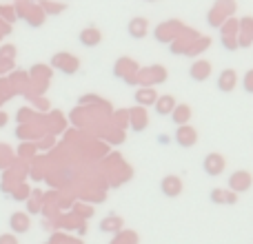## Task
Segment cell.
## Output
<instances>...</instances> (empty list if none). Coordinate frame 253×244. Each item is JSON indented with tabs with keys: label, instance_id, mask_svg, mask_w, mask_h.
Here are the masks:
<instances>
[{
	"label": "cell",
	"instance_id": "obj_1",
	"mask_svg": "<svg viewBox=\"0 0 253 244\" xmlns=\"http://www.w3.org/2000/svg\"><path fill=\"white\" fill-rule=\"evenodd\" d=\"M205 171L209 175H220L224 171V158L218 156V153H211V156L205 158Z\"/></svg>",
	"mask_w": 253,
	"mask_h": 244
},
{
	"label": "cell",
	"instance_id": "obj_2",
	"mask_svg": "<svg viewBox=\"0 0 253 244\" xmlns=\"http://www.w3.org/2000/svg\"><path fill=\"white\" fill-rule=\"evenodd\" d=\"M209 74H211V65H209V62L196 60L191 65V78L198 80V82H200V80H207V78H209Z\"/></svg>",
	"mask_w": 253,
	"mask_h": 244
},
{
	"label": "cell",
	"instance_id": "obj_3",
	"mask_svg": "<svg viewBox=\"0 0 253 244\" xmlns=\"http://www.w3.org/2000/svg\"><path fill=\"white\" fill-rule=\"evenodd\" d=\"M180 191H182L180 178H175V175H167V178L162 180V193H165V196H178Z\"/></svg>",
	"mask_w": 253,
	"mask_h": 244
},
{
	"label": "cell",
	"instance_id": "obj_4",
	"mask_svg": "<svg viewBox=\"0 0 253 244\" xmlns=\"http://www.w3.org/2000/svg\"><path fill=\"white\" fill-rule=\"evenodd\" d=\"M153 105H156L158 116H167V114H171V111H173L175 100H173V96H162V98H158Z\"/></svg>",
	"mask_w": 253,
	"mask_h": 244
},
{
	"label": "cell",
	"instance_id": "obj_5",
	"mask_svg": "<svg viewBox=\"0 0 253 244\" xmlns=\"http://www.w3.org/2000/svg\"><path fill=\"white\" fill-rule=\"evenodd\" d=\"M229 184H231L233 191H247L251 184V178L247 173H233L231 180H229Z\"/></svg>",
	"mask_w": 253,
	"mask_h": 244
},
{
	"label": "cell",
	"instance_id": "obj_6",
	"mask_svg": "<svg viewBox=\"0 0 253 244\" xmlns=\"http://www.w3.org/2000/svg\"><path fill=\"white\" fill-rule=\"evenodd\" d=\"M218 87L224 89V91H231V89L236 87V71H233V69H224L222 74H220Z\"/></svg>",
	"mask_w": 253,
	"mask_h": 244
},
{
	"label": "cell",
	"instance_id": "obj_7",
	"mask_svg": "<svg viewBox=\"0 0 253 244\" xmlns=\"http://www.w3.org/2000/svg\"><path fill=\"white\" fill-rule=\"evenodd\" d=\"M171 114H173L171 118H173L175 124H184V122L191 118V107H187V105H175Z\"/></svg>",
	"mask_w": 253,
	"mask_h": 244
},
{
	"label": "cell",
	"instance_id": "obj_8",
	"mask_svg": "<svg viewBox=\"0 0 253 244\" xmlns=\"http://www.w3.org/2000/svg\"><path fill=\"white\" fill-rule=\"evenodd\" d=\"M9 224H11L13 231L25 233L27 229H29V218H27L25 213H13V215H11V220H9Z\"/></svg>",
	"mask_w": 253,
	"mask_h": 244
},
{
	"label": "cell",
	"instance_id": "obj_9",
	"mask_svg": "<svg viewBox=\"0 0 253 244\" xmlns=\"http://www.w3.org/2000/svg\"><path fill=\"white\" fill-rule=\"evenodd\" d=\"M80 40H83V44H87V47H93V44H98L102 40V36L98 29H84L83 34H80Z\"/></svg>",
	"mask_w": 253,
	"mask_h": 244
},
{
	"label": "cell",
	"instance_id": "obj_10",
	"mask_svg": "<svg viewBox=\"0 0 253 244\" xmlns=\"http://www.w3.org/2000/svg\"><path fill=\"white\" fill-rule=\"evenodd\" d=\"M129 34L135 36V38H142L147 34V20L144 18H135V20L129 22Z\"/></svg>",
	"mask_w": 253,
	"mask_h": 244
},
{
	"label": "cell",
	"instance_id": "obj_11",
	"mask_svg": "<svg viewBox=\"0 0 253 244\" xmlns=\"http://www.w3.org/2000/svg\"><path fill=\"white\" fill-rule=\"evenodd\" d=\"M178 142L182 144V147H187V144H193L196 142V133H193V129L191 126H180V131H178Z\"/></svg>",
	"mask_w": 253,
	"mask_h": 244
},
{
	"label": "cell",
	"instance_id": "obj_12",
	"mask_svg": "<svg viewBox=\"0 0 253 244\" xmlns=\"http://www.w3.org/2000/svg\"><path fill=\"white\" fill-rule=\"evenodd\" d=\"M135 100H138L140 105H153L158 98H156V91H153V89H140Z\"/></svg>",
	"mask_w": 253,
	"mask_h": 244
},
{
	"label": "cell",
	"instance_id": "obj_13",
	"mask_svg": "<svg viewBox=\"0 0 253 244\" xmlns=\"http://www.w3.org/2000/svg\"><path fill=\"white\" fill-rule=\"evenodd\" d=\"M211 200H213L215 204H222L224 202V191L222 189H213V191H211Z\"/></svg>",
	"mask_w": 253,
	"mask_h": 244
},
{
	"label": "cell",
	"instance_id": "obj_14",
	"mask_svg": "<svg viewBox=\"0 0 253 244\" xmlns=\"http://www.w3.org/2000/svg\"><path fill=\"white\" fill-rule=\"evenodd\" d=\"M0 244H18L13 236H0Z\"/></svg>",
	"mask_w": 253,
	"mask_h": 244
}]
</instances>
